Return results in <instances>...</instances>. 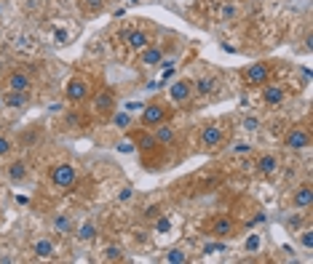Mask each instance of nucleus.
<instances>
[{
    "label": "nucleus",
    "instance_id": "f257e3e1",
    "mask_svg": "<svg viewBox=\"0 0 313 264\" xmlns=\"http://www.w3.org/2000/svg\"><path fill=\"white\" fill-rule=\"evenodd\" d=\"M75 179H78V171H75V165H70V163H59V165L51 168V182L59 187V189L73 187Z\"/></svg>",
    "mask_w": 313,
    "mask_h": 264
},
{
    "label": "nucleus",
    "instance_id": "f03ea898",
    "mask_svg": "<svg viewBox=\"0 0 313 264\" xmlns=\"http://www.w3.org/2000/svg\"><path fill=\"white\" fill-rule=\"evenodd\" d=\"M243 80H247L249 86H265V83L271 80V67L265 62H252L243 69Z\"/></svg>",
    "mask_w": 313,
    "mask_h": 264
},
{
    "label": "nucleus",
    "instance_id": "7ed1b4c3",
    "mask_svg": "<svg viewBox=\"0 0 313 264\" xmlns=\"http://www.w3.org/2000/svg\"><path fill=\"white\" fill-rule=\"evenodd\" d=\"M190 96H193V80L190 78H177L169 86V99L174 104H185V102H190Z\"/></svg>",
    "mask_w": 313,
    "mask_h": 264
},
{
    "label": "nucleus",
    "instance_id": "20e7f679",
    "mask_svg": "<svg viewBox=\"0 0 313 264\" xmlns=\"http://www.w3.org/2000/svg\"><path fill=\"white\" fill-rule=\"evenodd\" d=\"M284 147L286 150H305V147H310V134L303 128V126H295L289 134L284 136Z\"/></svg>",
    "mask_w": 313,
    "mask_h": 264
},
{
    "label": "nucleus",
    "instance_id": "39448f33",
    "mask_svg": "<svg viewBox=\"0 0 313 264\" xmlns=\"http://www.w3.org/2000/svg\"><path fill=\"white\" fill-rule=\"evenodd\" d=\"M67 99L75 102V104L86 102V99H88V80L80 78V75H75L73 80L67 83Z\"/></svg>",
    "mask_w": 313,
    "mask_h": 264
},
{
    "label": "nucleus",
    "instance_id": "423d86ee",
    "mask_svg": "<svg viewBox=\"0 0 313 264\" xmlns=\"http://www.w3.org/2000/svg\"><path fill=\"white\" fill-rule=\"evenodd\" d=\"M169 110L164 104H147L142 107V126H158V123H166Z\"/></svg>",
    "mask_w": 313,
    "mask_h": 264
},
{
    "label": "nucleus",
    "instance_id": "0eeeda50",
    "mask_svg": "<svg viewBox=\"0 0 313 264\" xmlns=\"http://www.w3.org/2000/svg\"><path fill=\"white\" fill-rule=\"evenodd\" d=\"M32 86V75L25 69H14V72H8V78H6V88L8 91H30Z\"/></svg>",
    "mask_w": 313,
    "mask_h": 264
},
{
    "label": "nucleus",
    "instance_id": "6e6552de",
    "mask_svg": "<svg viewBox=\"0 0 313 264\" xmlns=\"http://www.w3.org/2000/svg\"><path fill=\"white\" fill-rule=\"evenodd\" d=\"M209 232H212L214 237H230L236 232V222L230 219V216H217V219L212 222V227H209Z\"/></svg>",
    "mask_w": 313,
    "mask_h": 264
},
{
    "label": "nucleus",
    "instance_id": "1a4fd4ad",
    "mask_svg": "<svg viewBox=\"0 0 313 264\" xmlns=\"http://www.w3.org/2000/svg\"><path fill=\"white\" fill-rule=\"evenodd\" d=\"M139 62H142L145 67L164 64V48H161V45H145L142 51H139Z\"/></svg>",
    "mask_w": 313,
    "mask_h": 264
},
{
    "label": "nucleus",
    "instance_id": "9d476101",
    "mask_svg": "<svg viewBox=\"0 0 313 264\" xmlns=\"http://www.w3.org/2000/svg\"><path fill=\"white\" fill-rule=\"evenodd\" d=\"M284 88L278 86V83H265L262 86V102L268 104V107H278V104H284Z\"/></svg>",
    "mask_w": 313,
    "mask_h": 264
},
{
    "label": "nucleus",
    "instance_id": "9b49d317",
    "mask_svg": "<svg viewBox=\"0 0 313 264\" xmlns=\"http://www.w3.org/2000/svg\"><path fill=\"white\" fill-rule=\"evenodd\" d=\"M113 107H115V96H113V91H102V93L94 96V104H91V110H94L97 115H110Z\"/></svg>",
    "mask_w": 313,
    "mask_h": 264
},
{
    "label": "nucleus",
    "instance_id": "f8f14e48",
    "mask_svg": "<svg viewBox=\"0 0 313 264\" xmlns=\"http://www.w3.org/2000/svg\"><path fill=\"white\" fill-rule=\"evenodd\" d=\"M123 38H126V45H129L131 51H142L145 45H150V38H147L145 30H131V32H126Z\"/></svg>",
    "mask_w": 313,
    "mask_h": 264
},
{
    "label": "nucleus",
    "instance_id": "ddd939ff",
    "mask_svg": "<svg viewBox=\"0 0 313 264\" xmlns=\"http://www.w3.org/2000/svg\"><path fill=\"white\" fill-rule=\"evenodd\" d=\"M257 171L262 174V176H273L276 171H278V158L276 155H271V152H265V155H260V160H257Z\"/></svg>",
    "mask_w": 313,
    "mask_h": 264
},
{
    "label": "nucleus",
    "instance_id": "4468645a",
    "mask_svg": "<svg viewBox=\"0 0 313 264\" xmlns=\"http://www.w3.org/2000/svg\"><path fill=\"white\" fill-rule=\"evenodd\" d=\"M219 141H222V128L219 126H204V131H201V144L204 147H217Z\"/></svg>",
    "mask_w": 313,
    "mask_h": 264
},
{
    "label": "nucleus",
    "instance_id": "2eb2a0df",
    "mask_svg": "<svg viewBox=\"0 0 313 264\" xmlns=\"http://www.w3.org/2000/svg\"><path fill=\"white\" fill-rule=\"evenodd\" d=\"M295 206L297 208H310L313 206V187L310 184H300L295 189Z\"/></svg>",
    "mask_w": 313,
    "mask_h": 264
},
{
    "label": "nucleus",
    "instance_id": "dca6fc26",
    "mask_svg": "<svg viewBox=\"0 0 313 264\" xmlns=\"http://www.w3.org/2000/svg\"><path fill=\"white\" fill-rule=\"evenodd\" d=\"M214 88H217V78H212V75H204L198 80H193V93H198V96H209Z\"/></svg>",
    "mask_w": 313,
    "mask_h": 264
},
{
    "label": "nucleus",
    "instance_id": "f3484780",
    "mask_svg": "<svg viewBox=\"0 0 313 264\" xmlns=\"http://www.w3.org/2000/svg\"><path fill=\"white\" fill-rule=\"evenodd\" d=\"M153 139H155L158 147H169V144L174 141V128H171V126H164V123H158Z\"/></svg>",
    "mask_w": 313,
    "mask_h": 264
},
{
    "label": "nucleus",
    "instance_id": "a211bd4d",
    "mask_svg": "<svg viewBox=\"0 0 313 264\" xmlns=\"http://www.w3.org/2000/svg\"><path fill=\"white\" fill-rule=\"evenodd\" d=\"M27 99H30L27 91H6L3 104H6V107H14V110H16V107H25V104H27Z\"/></svg>",
    "mask_w": 313,
    "mask_h": 264
},
{
    "label": "nucleus",
    "instance_id": "6ab92c4d",
    "mask_svg": "<svg viewBox=\"0 0 313 264\" xmlns=\"http://www.w3.org/2000/svg\"><path fill=\"white\" fill-rule=\"evenodd\" d=\"M32 251L40 259H51L54 256V243H51L49 237H40V240H35V243H32Z\"/></svg>",
    "mask_w": 313,
    "mask_h": 264
},
{
    "label": "nucleus",
    "instance_id": "aec40b11",
    "mask_svg": "<svg viewBox=\"0 0 313 264\" xmlns=\"http://www.w3.org/2000/svg\"><path fill=\"white\" fill-rule=\"evenodd\" d=\"M8 179H11V182H16V184H21V182L27 179V165L21 163V160L11 163V165H8Z\"/></svg>",
    "mask_w": 313,
    "mask_h": 264
},
{
    "label": "nucleus",
    "instance_id": "412c9836",
    "mask_svg": "<svg viewBox=\"0 0 313 264\" xmlns=\"http://www.w3.org/2000/svg\"><path fill=\"white\" fill-rule=\"evenodd\" d=\"M51 224H54V232H59V235L70 232V216L67 213H56Z\"/></svg>",
    "mask_w": 313,
    "mask_h": 264
},
{
    "label": "nucleus",
    "instance_id": "4be33fe9",
    "mask_svg": "<svg viewBox=\"0 0 313 264\" xmlns=\"http://www.w3.org/2000/svg\"><path fill=\"white\" fill-rule=\"evenodd\" d=\"M236 16H238V8L233 3H222V6H219V19H222V21H230Z\"/></svg>",
    "mask_w": 313,
    "mask_h": 264
},
{
    "label": "nucleus",
    "instance_id": "5701e85b",
    "mask_svg": "<svg viewBox=\"0 0 313 264\" xmlns=\"http://www.w3.org/2000/svg\"><path fill=\"white\" fill-rule=\"evenodd\" d=\"M97 237V224L94 222H88L80 227V232H78V240H94Z\"/></svg>",
    "mask_w": 313,
    "mask_h": 264
},
{
    "label": "nucleus",
    "instance_id": "b1692460",
    "mask_svg": "<svg viewBox=\"0 0 313 264\" xmlns=\"http://www.w3.org/2000/svg\"><path fill=\"white\" fill-rule=\"evenodd\" d=\"M166 261H169V264H185V261H188V254H185V251H180V248H171L169 254H166Z\"/></svg>",
    "mask_w": 313,
    "mask_h": 264
},
{
    "label": "nucleus",
    "instance_id": "393cba45",
    "mask_svg": "<svg viewBox=\"0 0 313 264\" xmlns=\"http://www.w3.org/2000/svg\"><path fill=\"white\" fill-rule=\"evenodd\" d=\"M113 126L115 128H129L131 126V115L129 112H115L113 115Z\"/></svg>",
    "mask_w": 313,
    "mask_h": 264
},
{
    "label": "nucleus",
    "instance_id": "a878e982",
    "mask_svg": "<svg viewBox=\"0 0 313 264\" xmlns=\"http://www.w3.org/2000/svg\"><path fill=\"white\" fill-rule=\"evenodd\" d=\"M243 246H247L249 254H257L260 246H262V240H260V235H257V232H254V235H249V237H247V243H243Z\"/></svg>",
    "mask_w": 313,
    "mask_h": 264
},
{
    "label": "nucleus",
    "instance_id": "bb28decb",
    "mask_svg": "<svg viewBox=\"0 0 313 264\" xmlns=\"http://www.w3.org/2000/svg\"><path fill=\"white\" fill-rule=\"evenodd\" d=\"M104 259H107V261H121L123 259V251L118 246H110L107 251H104Z\"/></svg>",
    "mask_w": 313,
    "mask_h": 264
},
{
    "label": "nucleus",
    "instance_id": "cd10ccee",
    "mask_svg": "<svg viewBox=\"0 0 313 264\" xmlns=\"http://www.w3.org/2000/svg\"><path fill=\"white\" fill-rule=\"evenodd\" d=\"M137 147L142 150V152H150V150H155L158 144H155V139H153V136H142V139H139V144H137Z\"/></svg>",
    "mask_w": 313,
    "mask_h": 264
},
{
    "label": "nucleus",
    "instance_id": "c85d7f7f",
    "mask_svg": "<svg viewBox=\"0 0 313 264\" xmlns=\"http://www.w3.org/2000/svg\"><path fill=\"white\" fill-rule=\"evenodd\" d=\"M171 230V222H169V216H158V219H155V232H161V235H164V232H169Z\"/></svg>",
    "mask_w": 313,
    "mask_h": 264
},
{
    "label": "nucleus",
    "instance_id": "c756f323",
    "mask_svg": "<svg viewBox=\"0 0 313 264\" xmlns=\"http://www.w3.org/2000/svg\"><path fill=\"white\" fill-rule=\"evenodd\" d=\"M300 246H303V248H313V232L310 230H303V235H300Z\"/></svg>",
    "mask_w": 313,
    "mask_h": 264
},
{
    "label": "nucleus",
    "instance_id": "7c9ffc66",
    "mask_svg": "<svg viewBox=\"0 0 313 264\" xmlns=\"http://www.w3.org/2000/svg\"><path fill=\"white\" fill-rule=\"evenodd\" d=\"M11 150H14V141H11L8 136H3V134H0V155H8Z\"/></svg>",
    "mask_w": 313,
    "mask_h": 264
},
{
    "label": "nucleus",
    "instance_id": "2f4dec72",
    "mask_svg": "<svg viewBox=\"0 0 313 264\" xmlns=\"http://www.w3.org/2000/svg\"><path fill=\"white\" fill-rule=\"evenodd\" d=\"M241 126H243V131H257L260 128V120L257 117H243Z\"/></svg>",
    "mask_w": 313,
    "mask_h": 264
},
{
    "label": "nucleus",
    "instance_id": "473e14b6",
    "mask_svg": "<svg viewBox=\"0 0 313 264\" xmlns=\"http://www.w3.org/2000/svg\"><path fill=\"white\" fill-rule=\"evenodd\" d=\"M115 150L123 152V155H129V152H134V144H131V141H126V139H121L118 144H115Z\"/></svg>",
    "mask_w": 313,
    "mask_h": 264
},
{
    "label": "nucleus",
    "instance_id": "72a5a7b5",
    "mask_svg": "<svg viewBox=\"0 0 313 264\" xmlns=\"http://www.w3.org/2000/svg\"><path fill=\"white\" fill-rule=\"evenodd\" d=\"M131 195H134L131 187H123V189L118 192V200H121V203H123V200H131Z\"/></svg>",
    "mask_w": 313,
    "mask_h": 264
},
{
    "label": "nucleus",
    "instance_id": "f704fd0d",
    "mask_svg": "<svg viewBox=\"0 0 313 264\" xmlns=\"http://www.w3.org/2000/svg\"><path fill=\"white\" fill-rule=\"evenodd\" d=\"M236 152H241V155L252 152V144H247V141H238V144H236Z\"/></svg>",
    "mask_w": 313,
    "mask_h": 264
},
{
    "label": "nucleus",
    "instance_id": "c9c22d12",
    "mask_svg": "<svg viewBox=\"0 0 313 264\" xmlns=\"http://www.w3.org/2000/svg\"><path fill=\"white\" fill-rule=\"evenodd\" d=\"M54 38H56V43H64V40H67V30H56Z\"/></svg>",
    "mask_w": 313,
    "mask_h": 264
},
{
    "label": "nucleus",
    "instance_id": "e433bc0d",
    "mask_svg": "<svg viewBox=\"0 0 313 264\" xmlns=\"http://www.w3.org/2000/svg\"><path fill=\"white\" fill-rule=\"evenodd\" d=\"M139 107H142L139 102H129V104H126V112H131V110H139Z\"/></svg>",
    "mask_w": 313,
    "mask_h": 264
},
{
    "label": "nucleus",
    "instance_id": "4c0bfd02",
    "mask_svg": "<svg viewBox=\"0 0 313 264\" xmlns=\"http://www.w3.org/2000/svg\"><path fill=\"white\" fill-rule=\"evenodd\" d=\"M129 3H139V0H129Z\"/></svg>",
    "mask_w": 313,
    "mask_h": 264
},
{
    "label": "nucleus",
    "instance_id": "58836bf2",
    "mask_svg": "<svg viewBox=\"0 0 313 264\" xmlns=\"http://www.w3.org/2000/svg\"><path fill=\"white\" fill-rule=\"evenodd\" d=\"M0 67H3V59H0Z\"/></svg>",
    "mask_w": 313,
    "mask_h": 264
},
{
    "label": "nucleus",
    "instance_id": "ea45409f",
    "mask_svg": "<svg viewBox=\"0 0 313 264\" xmlns=\"http://www.w3.org/2000/svg\"><path fill=\"white\" fill-rule=\"evenodd\" d=\"M0 107H3V99H0Z\"/></svg>",
    "mask_w": 313,
    "mask_h": 264
}]
</instances>
